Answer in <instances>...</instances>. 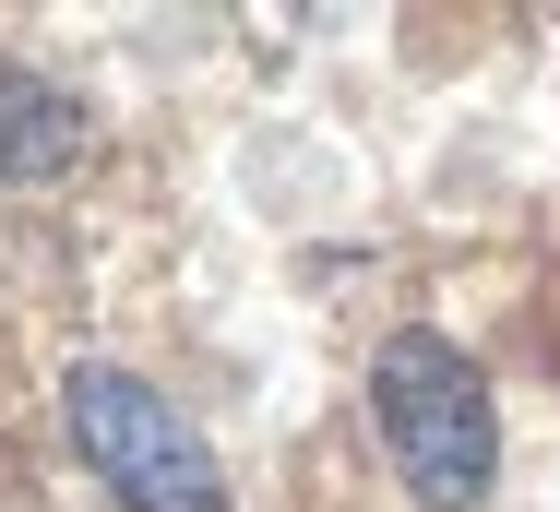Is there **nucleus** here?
<instances>
[{
	"mask_svg": "<svg viewBox=\"0 0 560 512\" xmlns=\"http://www.w3.org/2000/svg\"><path fill=\"white\" fill-rule=\"evenodd\" d=\"M370 406H382V441H394V465H406L418 501H442V512L489 501L501 417H489V382H477V358L453 334H394L382 370H370Z\"/></svg>",
	"mask_w": 560,
	"mask_h": 512,
	"instance_id": "f257e3e1",
	"label": "nucleus"
},
{
	"mask_svg": "<svg viewBox=\"0 0 560 512\" xmlns=\"http://www.w3.org/2000/svg\"><path fill=\"white\" fill-rule=\"evenodd\" d=\"M60 406H72L84 465H96L131 512H226V477H215V453H203V429L167 406L155 382H131V370H108V358H84V370L60 382Z\"/></svg>",
	"mask_w": 560,
	"mask_h": 512,
	"instance_id": "f03ea898",
	"label": "nucleus"
},
{
	"mask_svg": "<svg viewBox=\"0 0 560 512\" xmlns=\"http://www.w3.org/2000/svg\"><path fill=\"white\" fill-rule=\"evenodd\" d=\"M84 155V107L48 96L36 72H0V179H36V167H72Z\"/></svg>",
	"mask_w": 560,
	"mask_h": 512,
	"instance_id": "7ed1b4c3",
	"label": "nucleus"
}]
</instances>
